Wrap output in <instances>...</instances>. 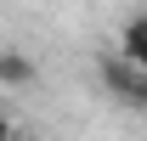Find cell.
<instances>
[{
	"label": "cell",
	"mask_w": 147,
	"mask_h": 141,
	"mask_svg": "<svg viewBox=\"0 0 147 141\" xmlns=\"http://www.w3.org/2000/svg\"><path fill=\"white\" fill-rule=\"evenodd\" d=\"M96 73H102V85H108L125 107H147V68H136L125 51L96 56Z\"/></svg>",
	"instance_id": "cell-1"
},
{
	"label": "cell",
	"mask_w": 147,
	"mask_h": 141,
	"mask_svg": "<svg viewBox=\"0 0 147 141\" xmlns=\"http://www.w3.org/2000/svg\"><path fill=\"white\" fill-rule=\"evenodd\" d=\"M119 51H125L136 68H147V11L125 23V34H119Z\"/></svg>",
	"instance_id": "cell-2"
},
{
	"label": "cell",
	"mask_w": 147,
	"mask_h": 141,
	"mask_svg": "<svg viewBox=\"0 0 147 141\" xmlns=\"http://www.w3.org/2000/svg\"><path fill=\"white\" fill-rule=\"evenodd\" d=\"M0 85H34V62H28V56L23 51H0Z\"/></svg>",
	"instance_id": "cell-3"
},
{
	"label": "cell",
	"mask_w": 147,
	"mask_h": 141,
	"mask_svg": "<svg viewBox=\"0 0 147 141\" xmlns=\"http://www.w3.org/2000/svg\"><path fill=\"white\" fill-rule=\"evenodd\" d=\"M0 141H11V119H6V113H0Z\"/></svg>",
	"instance_id": "cell-4"
}]
</instances>
